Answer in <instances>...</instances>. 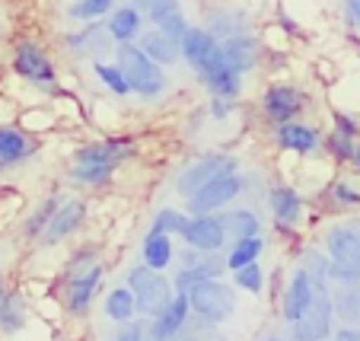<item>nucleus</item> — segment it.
Instances as JSON below:
<instances>
[{"label":"nucleus","instance_id":"obj_34","mask_svg":"<svg viewBox=\"0 0 360 341\" xmlns=\"http://www.w3.org/2000/svg\"><path fill=\"white\" fill-rule=\"evenodd\" d=\"M207 29L224 41V39H233V35L249 32V20H245V13H239V10H220V13L211 16V26Z\"/></svg>","mask_w":360,"mask_h":341},{"label":"nucleus","instance_id":"obj_31","mask_svg":"<svg viewBox=\"0 0 360 341\" xmlns=\"http://www.w3.org/2000/svg\"><path fill=\"white\" fill-rule=\"evenodd\" d=\"M61 205H64L61 195H48V198H41V205L35 207V211L26 217V224H22V236L26 239H41V233L48 230V224H51V217L58 214V207Z\"/></svg>","mask_w":360,"mask_h":341},{"label":"nucleus","instance_id":"obj_25","mask_svg":"<svg viewBox=\"0 0 360 341\" xmlns=\"http://www.w3.org/2000/svg\"><path fill=\"white\" fill-rule=\"evenodd\" d=\"M141 259H143V265L157 268V271L169 268L172 259H176V246H172L169 233L153 230V226H150L147 236H143V243H141Z\"/></svg>","mask_w":360,"mask_h":341},{"label":"nucleus","instance_id":"obj_9","mask_svg":"<svg viewBox=\"0 0 360 341\" xmlns=\"http://www.w3.org/2000/svg\"><path fill=\"white\" fill-rule=\"evenodd\" d=\"M243 191H245V179L239 176V172H226V176L207 182L195 198H188L185 205H188V214H217L220 207L236 201Z\"/></svg>","mask_w":360,"mask_h":341},{"label":"nucleus","instance_id":"obj_22","mask_svg":"<svg viewBox=\"0 0 360 341\" xmlns=\"http://www.w3.org/2000/svg\"><path fill=\"white\" fill-rule=\"evenodd\" d=\"M220 45H224L226 64H230L236 74L245 77L249 70H255V64H259V55H262V48H259V41H255V35L243 32V35H233V39H224Z\"/></svg>","mask_w":360,"mask_h":341},{"label":"nucleus","instance_id":"obj_37","mask_svg":"<svg viewBox=\"0 0 360 341\" xmlns=\"http://www.w3.org/2000/svg\"><path fill=\"white\" fill-rule=\"evenodd\" d=\"M188 217H191V214L188 211H179V207H160L150 226H153V230L169 233V236H182L185 226H188Z\"/></svg>","mask_w":360,"mask_h":341},{"label":"nucleus","instance_id":"obj_24","mask_svg":"<svg viewBox=\"0 0 360 341\" xmlns=\"http://www.w3.org/2000/svg\"><path fill=\"white\" fill-rule=\"evenodd\" d=\"M224 271H230V268H226V259H224V255L207 252L201 262H195V265L179 268V274H176V290H191V287L201 284V281H217V278H224Z\"/></svg>","mask_w":360,"mask_h":341},{"label":"nucleus","instance_id":"obj_29","mask_svg":"<svg viewBox=\"0 0 360 341\" xmlns=\"http://www.w3.org/2000/svg\"><path fill=\"white\" fill-rule=\"evenodd\" d=\"M332 303H335V316L345 319L347 326L360 322V281H354V284H335Z\"/></svg>","mask_w":360,"mask_h":341},{"label":"nucleus","instance_id":"obj_43","mask_svg":"<svg viewBox=\"0 0 360 341\" xmlns=\"http://www.w3.org/2000/svg\"><path fill=\"white\" fill-rule=\"evenodd\" d=\"M176 341H226V338H224V332H217V326H211V322H201V319L191 322L188 319V326L179 332Z\"/></svg>","mask_w":360,"mask_h":341},{"label":"nucleus","instance_id":"obj_5","mask_svg":"<svg viewBox=\"0 0 360 341\" xmlns=\"http://www.w3.org/2000/svg\"><path fill=\"white\" fill-rule=\"evenodd\" d=\"M226 172H239V160L236 157H226V153H204V157L191 160L176 179V191L182 195L185 201L195 198L198 191L204 188L207 182L214 179L226 176Z\"/></svg>","mask_w":360,"mask_h":341},{"label":"nucleus","instance_id":"obj_15","mask_svg":"<svg viewBox=\"0 0 360 341\" xmlns=\"http://www.w3.org/2000/svg\"><path fill=\"white\" fill-rule=\"evenodd\" d=\"M191 319V300L185 290H176L172 303L157 316V319H150V338L153 341H176L179 332L188 326Z\"/></svg>","mask_w":360,"mask_h":341},{"label":"nucleus","instance_id":"obj_4","mask_svg":"<svg viewBox=\"0 0 360 341\" xmlns=\"http://www.w3.org/2000/svg\"><path fill=\"white\" fill-rule=\"evenodd\" d=\"M191 300V316L201 322H211V326H220L226 322L233 313H236V294L233 287L224 284V281H201L191 290H185Z\"/></svg>","mask_w":360,"mask_h":341},{"label":"nucleus","instance_id":"obj_52","mask_svg":"<svg viewBox=\"0 0 360 341\" xmlns=\"http://www.w3.org/2000/svg\"><path fill=\"white\" fill-rule=\"evenodd\" d=\"M4 303H7V290H4V284H0V309H4Z\"/></svg>","mask_w":360,"mask_h":341},{"label":"nucleus","instance_id":"obj_45","mask_svg":"<svg viewBox=\"0 0 360 341\" xmlns=\"http://www.w3.org/2000/svg\"><path fill=\"white\" fill-rule=\"evenodd\" d=\"M143 332H147V328L131 319V322H122V328L112 335V341H143Z\"/></svg>","mask_w":360,"mask_h":341},{"label":"nucleus","instance_id":"obj_32","mask_svg":"<svg viewBox=\"0 0 360 341\" xmlns=\"http://www.w3.org/2000/svg\"><path fill=\"white\" fill-rule=\"evenodd\" d=\"M262 252H265V239L262 236L236 239V243H230V252H226V268H230V271H239V268L259 262Z\"/></svg>","mask_w":360,"mask_h":341},{"label":"nucleus","instance_id":"obj_2","mask_svg":"<svg viewBox=\"0 0 360 341\" xmlns=\"http://www.w3.org/2000/svg\"><path fill=\"white\" fill-rule=\"evenodd\" d=\"M326 255H328V281L332 284H354L360 281V233L351 220L332 224L326 230Z\"/></svg>","mask_w":360,"mask_h":341},{"label":"nucleus","instance_id":"obj_38","mask_svg":"<svg viewBox=\"0 0 360 341\" xmlns=\"http://www.w3.org/2000/svg\"><path fill=\"white\" fill-rule=\"evenodd\" d=\"M26 326V309H22V300L13 294H7V303L0 309V332L4 335H16Z\"/></svg>","mask_w":360,"mask_h":341},{"label":"nucleus","instance_id":"obj_33","mask_svg":"<svg viewBox=\"0 0 360 341\" xmlns=\"http://www.w3.org/2000/svg\"><path fill=\"white\" fill-rule=\"evenodd\" d=\"M115 176V166H96V163H70L68 179L74 185H89V188H99V185H109V179Z\"/></svg>","mask_w":360,"mask_h":341},{"label":"nucleus","instance_id":"obj_28","mask_svg":"<svg viewBox=\"0 0 360 341\" xmlns=\"http://www.w3.org/2000/svg\"><path fill=\"white\" fill-rule=\"evenodd\" d=\"M220 217H224V226H226L230 243L245 239V236H262V230H265L262 217L252 211V207H233V211H224Z\"/></svg>","mask_w":360,"mask_h":341},{"label":"nucleus","instance_id":"obj_26","mask_svg":"<svg viewBox=\"0 0 360 341\" xmlns=\"http://www.w3.org/2000/svg\"><path fill=\"white\" fill-rule=\"evenodd\" d=\"M105 26H109V35L118 41V45H124V41H137L143 35V13L137 7H131V4H124V7L112 10Z\"/></svg>","mask_w":360,"mask_h":341},{"label":"nucleus","instance_id":"obj_6","mask_svg":"<svg viewBox=\"0 0 360 341\" xmlns=\"http://www.w3.org/2000/svg\"><path fill=\"white\" fill-rule=\"evenodd\" d=\"M13 70L22 77L26 83L45 89V93H58V74L51 58L41 51L35 41H20L13 51Z\"/></svg>","mask_w":360,"mask_h":341},{"label":"nucleus","instance_id":"obj_30","mask_svg":"<svg viewBox=\"0 0 360 341\" xmlns=\"http://www.w3.org/2000/svg\"><path fill=\"white\" fill-rule=\"evenodd\" d=\"M105 316H109L112 322H131L134 316H141L137 313V297L128 284L109 290V297H105Z\"/></svg>","mask_w":360,"mask_h":341},{"label":"nucleus","instance_id":"obj_42","mask_svg":"<svg viewBox=\"0 0 360 341\" xmlns=\"http://www.w3.org/2000/svg\"><path fill=\"white\" fill-rule=\"evenodd\" d=\"M326 147L338 163H354V150H357V141H354V137H347V134H341V131L332 128V134L326 137Z\"/></svg>","mask_w":360,"mask_h":341},{"label":"nucleus","instance_id":"obj_20","mask_svg":"<svg viewBox=\"0 0 360 341\" xmlns=\"http://www.w3.org/2000/svg\"><path fill=\"white\" fill-rule=\"evenodd\" d=\"M268 207H271V217L281 230H293L303 220V198L290 185H274L268 191Z\"/></svg>","mask_w":360,"mask_h":341},{"label":"nucleus","instance_id":"obj_17","mask_svg":"<svg viewBox=\"0 0 360 341\" xmlns=\"http://www.w3.org/2000/svg\"><path fill=\"white\" fill-rule=\"evenodd\" d=\"M316 294H319V284L309 278L306 268H297V271L290 274V284H287V294H284V319L293 326L306 309L313 307Z\"/></svg>","mask_w":360,"mask_h":341},{"label":"nucleus","instance_id":"obj_27","mask_svg":"<svg viewBox=\"0 0 360 341\" xmlns=\"http://www.w3.org/2000/svg\"><path fill=\"white\" fill-rule=\"evenodd\" d=\"M147 20L153 22V29H160V32L172 35V39H179V41H182V35L188 32V20H185L179 0H160L157 7L147 13Z\"/></svg>","mask_w":360,"mask_h":341},{"label":"nucleus","instance_id":"obj_19","mask_svg":"<svg viewBox=\"0 0 360 341\" xmlns=\"http://www.w3.org/2000/svg\"><path fill=\"white\" fill-rule=\"evenodd\" d=\"M274 143L281 150H290V153H316L322 143V134L313 128V124H303V122H287V124H278L274 128Z\"/></svg>","mask_w":360,"mask_h":341},{"label":"nucleus","instance_id":"obj_21","mask_svg":"<svg viewBox=\"0 0 360 341\" xmlns=\"http://www.w3.org/2000/svg\"><path fill=\"white\" fill-rule=\"evenodd\" d=\"M198 80L207 86V93L220 96V99H236V96L243 93V74H236V70L226 64V58H217L211 67L198 74Z\"/></svg>","mask_w":360,"mask_h":341},{"label":"nucleus","instance_id":"obj_36","mask_svg":"<svg viewBox=\"0 0 360 341\" xmlns=\"http://www.w3.org/2000/svg\"><path fill=\"white\" fill-rule=\"evenodd\" d=\"M93 74L99 77V83L109 89L112 96H128L131 93V83L124 77V70L118 64H105V61H93Z\"/></svg>","mask_w":360,"mask_h":341},{"label":"nucleus","instance_id":"obj_51","mask_svg":"<svg viewBox=\"0 0 360 341\" xmlns=\"http://www.w3.org/2000/svg\"><path fill=\"white\" fill-rule=\"evenodd\" d=\"M354 166H357V172H360V141H357V150H354Z\"/></svg>","mask_w":360,"mask_h":341},{"label":"nucleus","instance_id":"obj_10","mask_svg":"<svg viewBox=\"0 0 360 341\" xmlns=\"http://www.w3.org/2000/svg\"><path fill=\"white\" fill-rule=\"evenodd\" d=\"M217 58H224V45L220 39L204 26H188V32L182 35V61L188 64L195 74L207 70Z\"/></svg>","mask_w":360,"mask_h":341},{"label":"nucleus","instance_id":"obj_44","mask_svg":"<svg viewBox=\"0 0 360 341\" xmlns=\"http://www.w3.org/2000/svg\"><path fill=\"white\" fill-rule=\"evenodd\" d=\"M332 201L338 207H360V188L354 182H335L332 185Z\"/></svg>","mask_w":360,"mask_h":341},{"label":"nucleus","instance_id":"obj_11","mask_svg":"<svg viewBox=\"0 0 360 341\" xmlns=\"http://www.w3.org/2000/svg\"><path fill=\"white\" fill-rule=\"evenodd\" d=\"M182 239L185 246L198 249V252H220L230 236H226V226L220 214H191Z\"/></svg>","mask_w":360,"mask_h":341},{"label":"nucleus","instance_id":"obj_7","mask_svg":"<svg viewBox=\"0 0 360 341\" xmlns=\"http://www.w3.org/2000/svg\"><path fill=\"white\" fill-rule=\"evenodd\" d=\"M306 105H309V96L300 86H293V83H274L262 96V112H265V118L274 128L287 122H297L306 112Z\"/></svg>","mask_w":360,"mask_h":341},{"label":"nucleus","instance_id":"obj_35","mask_svg":"<svg viewBox=\"0 0 360 341\" xmlns=\"http://www.w3.org/2000/svg\"><path fill=\"white\" fill-rule=\"evenodd\" d=\"M115 0H74L68 7V16L77 22H99L102 16H109Z\"/></svg>","mask_w":360,"mask_h":341},{"label":"nucleus","instance_id":"obj_23","mask_svg":"<svg viewBox=\"0 0 360 341\" xmlns=\"http://www.w3.org/2000/svg\"><path fill=\"white\" fill-rule=\"evenodd\" d=\"M137 45H141L143 55L153 58L160 67H172V64L182 61V41L172 39V35H166V32H160V29L143 32L141 39H137Z\"/></svg>","mask_w":360,"mask_h":341},{"label":"nucleus","instance_id":"obj_53","mask_svg":"<svg viewBox=\"0 0 360 341\" xmlns=\"http://www.w3.org/2000/svg\"><path fill=\"white\" fill-rule=\"evenodd\" d=\"M351 224H354V230H357V233H360V217H354V220H351Z\"/></svg>","mask_w":360,"mask_h":341},{"label":"nucleus","instance_id":"obj_14","mask_svg":"<svg viewBox=\"0 0 360 341\" xmlns=\"http://www.w3.org/2000/svg\"><path fill=\"white\" fill-rule=\"evenodd\" d=\"M64 45H68L70 55L83 58V61H99V58L105 55L112 45H118V41L109 35V26H102V22H86V29L70 32L68 39H64Z\"/></svg>","mask_w":360,"mask_h":341},{"label":"nucleus","instance_id":"obj_54","mask_svg":"<svg viewBox=\"0 0 360 341\" xmlns=\"http://www.w3.org/2000/svg\"><path fill=\"white\" fill-rule=\"evenodd\" d=\"M265 341H284V338H265Z\"/></svg>","mask_w":360,"mask_h":341},{"label":"nucleus","instance_id":"obj_16","mask_svg":"<svg viewBox=\"0 0 360 341\" xmlns=\"http://www.w3.org/2000/svg\"><path fill=\"white\" fill-rule=\"evenodd\" d=\"M35 153H39V141L32 134H26L20 128H10V124H0V169L22 166Z\"/></svg>","mask_w":360,"mask_h":341},{"label":"nucleus","instance_id":"obj_49","mask_svg":"<svg viewBox=\"0 0 360 341\" xmlns=\"http://www.w3.org/2000/svg\"><path fill=\"white\" fill-rule=\"evenodd\" d=\"M345 10H347V20L360 29V0H345Z\"/></svg>","mask_w":360,"mask_h":341},{"label":"nucleus","instance_id":"obj_3","mask_svg":"<svg viewBox=\"0 0 360 341\" xmlns=\"http://www.w3.org/2000/svg\"><path fill=\"white\" fill-rule=\"evenodd\" d=\"M128 287L137 297V313L147 316V319H157V316L172 303V297H176L172 294L176 284H169V281L163 278V271L143 265V262L128 271Z\"/></svg>","mask_w":360,"mask_h":341},{"label":"nucleus","instance_id":"obj_50","mask_svg":"<svg viewBox=\"0 0 360 341\" xmlns=\"http://www.w3.org/2000/svg\"><path fill=\"white\" fill-rule=\"evenodd\" d=\"M128 4H131V7H137V10H141V13H150V10L157 7L160 0H128Z\"/></svg>","mask_w":360,"mask_h":341},{"label":"nucleus","instance_id":"obj_13","mask_svg":"<svg viewBox=\"0 0 360 341\" xmlns=\"http://www.w3.org/2000/svg\"><path fill=\"white\" fill-rule=\"evenodd\" d=\"M83 220H86V201L83 198H64V205L58 207V214L51 217V224H48V230L41 233V246H58V243H64L68 236H74L77 230L83 226Z\"/></svg>","mask_w":360,"mask_h":341},{"label":"nucleus","instance_id":"obj_1","mask_svg":"<svg viewBox=\"0 0 360 341\" xmlns=\"http://www.w3.org/2000/svg\"><path fill=\"white\" fill-rule=\"evenodd\" d=\"M115 58H118L115 64L124 70V77H128L131 93L134 96H141V99H160V96L166 93V86H169L166 70L160 67L153 58L143 55L137 41L115 45Z\"/></svg>","mask_w":360,"mask_h":341},{"label":"nucleus","instance_id":"obj_40","mask_svg":"<svg viewBox=\"0 0 360 341\" xmlns=\"http://www.w3.org/2000/svg\"><path fill=\"white\" fill-rule=\"evenodd\" d=\"M300 268H306L309 278L319 287H328V255L316 252V249H306V252L300 255Z\"/></svg>","mask_w":360,"mask_h":341},{"label":"nucleus","instance_id":"obj_12","mask_svg":"<svg viewBox=\"0 0 360 341\" xmlns=\"http://www.w3.org/2000/svg\"><path fill=\"white\" fill-rule=\"evenodd\" d=\"M134 157V141L131 137H105V141L83 143L74 150V163H96V166H122Z\"/></svg>","mask_w":360,"mask_h":341},{"label":"nucleus","instance_id":"obj_39","mask_svg":"<svg viewBox=\"0 0 360 341\" xmlns=\"http://www.w3.org/2000/svg\"><path fill=\"white\" fill-rule=\"evenodd\" d=\"M99 243H86V246H80L74 255H70V262H68V268H64V274H68V281L70 278H77V274H83V271H89V268H96L99 265Z\"/></svg>","mask_w":360,"mask_h":341},{"label":"nucleus","instance_id":"obj_8","mask_svg":"<svg viewBox=\"0 0 360 341\" xmlns=\"http://www.w3.org/2000/svg\"><path fill=\"white\" fill-rule=\"evenodd\" d=\"M332 319H335L332 294H328V287H319L313 307L290 326L293 341H326L328 335H332Z\"/></svg>","mask_w":360,"mask_h":341},{"label":"nucleus","instance_id":"obj_47","mask_svg":"<svg viewBox=\"0 0 360 341\" xmlns=\"http://www.w3.org/2000/svg\"><path fill=\"white\" fill-rule=\"evenodd\" d=\"M230 105H233V99H220V96H211V115L217 118V122H224V118L230 115Z\"/></svg>","mask_w":360,"mask_h":341},{"label":"nucleus","instance_id":"obj_48","mask_svg":"<svg viewBox=\"0 0 360 341\" xmlns=\"http://www.w3.org/2000/svg\"><path fill=\"white\" fill-rule=\"evenodd\" d=\"M332 341H360V328H354V326L338 328V332L332 335Z\"/></svg>","mask_w":360,"mask_h":341},{"label":"nucleus","instance_id":"obj_41","mask_svg":"<svg viewBox=\"0 0 360 341\" xmlns=\"http://www.w3.org/2000/svg\"><path fill=\"white\" fill-rule=\"evenodd\" d=\"M233 284H236L239 290L259 294L262 287H265V271H262L259 262H252V265H245V268H239V271H233Z\"/></svg>","mask_w":360,"mask_h":341},{"label":"nucleus","instance_id":"obj_18","mask_svg":"<svg viewBox=\"0 0 360 341\" xmlns=\"http://www.w3.org/2000/svg\"><path fill=\"white\" fill-rule=\"evenodd\" d=\"M102 287V265L89 268V271L77 274V278L68 281V290H64V307H68L70 316H86L93 297L99 294Z\"/></svg>","mask_w":360,"mask_h":341},{"label":"nucleus","instance_id":"obj_46","mask_svg":"<svg viewBox=\"0 0 360 341\" xmlns=\"http://www.w3.org/2000/svg\"><path fill=\"white\" fill-rule=\"evenodd\" d=\"M332 118H335V131H341V134L354 137V141H357V137H360V124H357V118L345 115V112H335Z\"/></svg>","mask_w":360,"mask_h":341}]
</instances>
